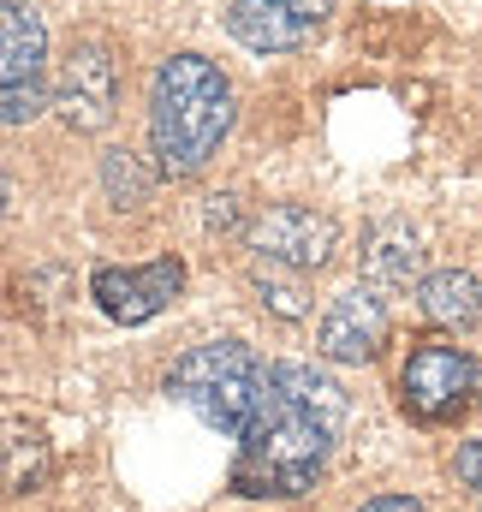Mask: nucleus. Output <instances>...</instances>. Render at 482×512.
Listing matches in <instances>:
<instances>
[{
  "instance_id": "nucleus-1",
  "label": "nucleus",
  "mask_w": 482,
  "mask_h": 512,
  "mask_svg": "<svg viewBox=\"0 0 482 512\" xmlns=\"http://www.w3.org/2000/svg\"><path fill=\"white\" fill-rule=\"evenodd\" d=\"M233 131V84L215 60L203 54H173L161 60L149 84V149L161 173L191 179L203 173Z\"/></svg>"
},
{
  "instance_id": "nucleus-2",
  "label": "nucleus",
  "mask_w": 482,
  "mask_h": 512,
  "mask_svg": "<svg viewBox=\"0 0 482 512\" xmlns=\"http://www.w3.org/2000/svg\"><path fill=\"white\" fill-rule=\"evenodd\" d=\"M233 441H239L233 489L250 495V501H292V495L316 489L334 435L310 411H298L286 393H274L268 370H262V393H256V405H250V417H244V429Z\"/></svg>"
},
{
  "instance_id": "nucleus-3",
  "label": "nucleus",
  "mask_w": 482,
  "mask_h": 512,
  "mask_svg": "<svg viewBox=\"0 0 482 512\" xmlns=\"http://www.w3.org/2000/svg\"><path fill=\"white\" fill-rule=\"evenodd\" d=\"M167 393L179 405H191L209 429L239 435L250 405H256V393H262V364L239 340H209V346H191L167 370Z\"/></svg>"
},
{
  "instance_id": "nucleus-4",
  "label": "nucleus",
  "mask_w": 482,
  "mask_h": 512,
  "mask_svg": "<svg viewBox=\"0 0 482 512\" xmlns=\"http://www.w3.org/2000/svg\"><path fill=\"white\" fill-rule=\"evenodd\" d=\"M399 393H405V411L429 429L441 423H459L471 405H477V358L447 346V340H423L411 358H405V376H399Z\"/></svg>"
},
{
  "instance_id": "nucleus-5",
  "label": "nucleus",
  "mask_w": 482,
  "mask_h": 512,
  "mask_svg": "<svg viewBox=\"0 0 482 512\" xmlns=\"http://www.w3.org/2000/svg\"><path fill=\"white\" fill-rule=\"evenodd\" d=\"M48 108L72 131H108L120 108V60L102 36H78L60 60V84L48 96Z\"/></svg>"
},
{
  "instance_id": "nucleus-6",
  "label": "nucleus",
  "mask_w": 482,
  "mask_h": 512,
  "mask_svg": "<svg viewBox=\"0 0 482 512\" xmlns=\"http://www.w3.org/2000/svg\"><path fill=\"white\" fill-rule=\"evenodd\" d=\"M244 245L256 251V262H280L292 274H310V268H328L340 251V227L316 209H298V203H274L262 209L250 227H244Z\"/></svg>"
},
{
  "instance_id": "nucleus-7",
  "label": "nucleus",
  "mask_w": 482,
  "mask_h": 512,
  "mask_svg": "<svg viewBox=\"0 0 482 512\" xmlns=\"http://www.w3.org/2000/svg\"><path fill=\"white\" fill-rule=\"evenodd\" d=\"M179 286H185V262L179 256H161V262H143V268H96L90 274V298L114 322H149V316H161L179 298Z\"/></svg>"
},
{
  "instance_id": "nucleus-8",
  "label": "nucleus",
  "mask_w": 482,
  "mask_h": 512,
  "mask_svg": "<svg viewBox=\"0 0 482 512\" xmlns=\"http://www.w3.org/2000/svg\"><path fill=\"white\" fill-rule=\"evenodd\" d=\"M381 346H387V310H381V298L363 292V286L340 292L334 310L316 328V352L334 358V364H369Z\"/></svg>"
},
{
  "instance_id": "nucleus-9",
  "label": "nucleus",
  "mask_w": 482,
  "mask_h": 512,
  "mask_svg": "<svg viewBox=\"0 0 482 512\" xmlns=\"http://www.w3.org/2000/svg\"><path fill=\"white\" fill-rule=\"evenodd\" d=\"M227 30L239 36L250 54H298L316 42V24H304L286 0H233Z\"/></svg>"
},
{
  "instance_id": "nucleus-10",
  "label": "nucleus",
  "mask_w": 482,
  "mask_h": 512,
  "mask_svg": "<svg viewBox=\"0 0 482 512\" xmlns=\"http://www.w3.org/2000/svg\"><path fill=\"white\" fill-rule=\"evenodd\" d=\"M48 24L24 0H0V84H42Z\"/></svg>"
},
{
  "instance_id": "nucleus-11",
  "label": "nucleus",
  "mask_w": 482,
  "mask_h": 512,
  "mask_svg": "<svg viewBox=\"0 0 482 512\" xmlns=\"http://www.w3.org/2000/svg\"><path fill=\"white\" fill-rule=\"evenodd\" d=\"M417 274H423V245H417V233H411L405 221H381V227L369 233V245H363V280L399 292V286H411Z\"/></svg>"
},
{
  "instance_id": "nucleus-12",
  "label": "nucleus",
  "mask_w": 482,
  "mask_h": 512,
  "mask_svg": "<svg viewBox=\"0 0 482 512\" xmlns=\"http://www.w3.org/2000/svg\"><path fill=\"white\" fill-rule=\"evenodd\" d=\"M417 298H423V316L435 328L459 334V328H477L482 322V286L471 268H435V274H423Z\"/></svg>"
},
{
  "instance_id": "nucleus-13",
  "label": "nucleus",
  "mask_w": 482,
  "mask_h": 512,
  "mask_svg": "<svg viewBox=\"0 0 482 512\" xmlns=\"http://www.w3.org/2000/svg\"><path fill=\"white\" fill-rule=\"evenodd\" d=\"M268 387L286 393L298 411H310L328 435H334V429L346 423V411H352V405H346V387L334 382V376H322L316 364H274V370H268Z\"/></svg>"
},
{
  "instance_id": "nucleus-14",
  "label": "nucleus",
  "mask_w": 482,
  "mask_h": 512,
  "mask_svg": "<svg viewBox=\"0 0 482 512\" xmlns=\"http://www.w3.org/2000/svg\"><path fill=\"white\" fill-rule=\"evenodd\" d=\"M250 292L274 310V316H304L310 310V292H304V274H292V268H280V262H250Z\"/></svg>"
},
{
  "instance_id": "nucleus-15",
  "label": "nucleus",
  "mask_w": 482,
  "mask_h": 512,
  "mask_svg": "<svg viewBox=\"0 0 482 512\" xmlns=\"http://www.w3.org/2000/svg\"><path fill=\"white\" fill-rule=\"evenodd\" d=\"M102 185H108V197H114L120 209L149 203V173H143V161L125 155V149H108V161H102Z\"/></svg>"
},
{
  "instance_id": "nucleus-16",
  "label": "nucleus",
  "mask_w": 482,
  "mask_h": 512,
  "mask_svg": "<svg viewBox=\"0 0 482 512\" xmlns=\"http://www.w3.org/2000/svg\"><path fill=\"white\" fill-rule=\"evenodd\" d=\"M48 108L42 84H0V126H30Z\"/></svg>"
},
{
  "instance_id": "nucleus-17",
  "label": "nucleus",
  "mask_w": 482,
  "mask_h": 512,
  "mask_svg": "<svg viewBox=\"0 0 482 512\" xmlns=\"http://www.w3.org/2000/svg\"><path fill=\"white\" fill-rule=\"evenodd\" d=\"M239 191H221V197H209V227L215 233H239Z\"/></svg>"
},
{
  "instance_id": "nucleus-18",
  "label": "nucleus",
  "mask_w": 482,
  "mask_h": 512,
  "mask_svg": "<svg viewBox=\"0 0 482 512\" xmlns=\"http://www.w3.org/2000/svg\"><path fill=\"white\" fill-rule=\"evenodd\" d=\"M453 471H459V477H465V483H471V489L482 495V441H465V447H459Z\"/></svg>"
},
{
  "instance_id": "nucleus-19",
  "label": "nucleus",
  "mask_w": 482,
  "mask_h": 512,
  "mask_svg": "<svg viewBox=\"0 0 482 512\" xmlns=\"http://www.w3.org/2000/svg\"><path fill=\"white\" fill-rule=\"evenodd\" d=\"M358 512H423V501H411V495H375Z\"/></svg>"
},
{
  "instance_id": "nucleus-20",
  "label": "nucleus",
  "mask_w": 482,
  "mask_h": 512,
  "mask_svg": "<svg viewBox=\"0 0 482 512\" xmlns=\"http://www.w3.org/2000/svg\"><path fill=\"white\" fill-rule=\"evenodd\" d=\"M286 6H292V12H298L304 24H316V30H322V18L334 12V0H286Z\"/></svg>"
},
{
  "instance_id": "nucleus-21",
  "label": "nucleus",
  "mask_w": 482,
  "mask_h": 512,
  "mask_svg": "<svg viewBox=\"0 0 482 512\" xmlns=\"http://www.w3.org/2000/svg\"><path fill=\"white\" fill-rule=\"evenodd\" d=\"M6 203H12V191H6V179H0V215H6Z\"/></svg>"
}]
</instances>
